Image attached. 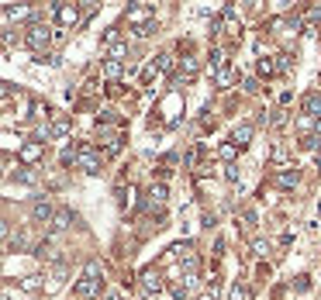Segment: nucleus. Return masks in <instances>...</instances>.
Segmentation results:
<instances>
[{
  "instance_id": "obj_19",
  "label": "nucleus",
  "mask_w": 321,
  "mask_h": 300,
  "mask_svg": "<svg viewBox=\"0 0 321 300\" xmlns=\"http://www.w3.org/2000/svg\"><path fill=\"white\" fill-rule=\"evenodd\" d=\"M63 280H66V266H56L52 276H49V283H45V294H56V290L63 287Z\"/></svg>"
},
{
  "instance_id": "obj_1",
  "label": "nucleus",
  "mask_w": 321,
  "mask_h": 300,
  "mask_svg": "<svg viewBox=\"0 0 321 300\" xmlns=\"http://www.w3.org/2000/svg\"><path fill=\"white\" fill-rule=\"evenodd\" d=\"M125 21H128L135 31H142V28L156 24V7H152V3H135V7L125 10Z\"/></svg>"
},
{
  "instance_id": "obj_9",
  "label": "nucleus",
  "mask_w": 321,
  "mask_h": 300,
  "mask_svg": "<svg viewBox=\"0 0 321 300\" xmlns=\"http://www.w3.org/2000/svg\"><path fill=\"white\" fill-rule=\"evenodd\" d=\"M166 197H169L166 183H152V186H149V197H145V207H149V211H156V207L166 204Z\"/></svg>"
},
{
  "instance_id": "obj_13",
  "label": "nucleus",
  "mask_w": 321,
  "mask_h": 300,
  "mask_svg": "<svg viewBox=\"0 0 321 300\" xmlns=\"http://www.w3.org/2000/svg\"><path fill=\"white\" fill-rule=\"evenodd\" d=\"M197 69H200V59H197V56H187V59L180 62V83H183V79H193Z\"/></svg>"
},
{
  "instance_id": "obj_28",
  "label": "nucleus",
  "mask_w": 321,
  "mask_h": 300,
  "mask_svg": "<svg viewBox=\"0 0 321 300\" xmlns=\"http://www.w3.org/2000/svg\"><path fill=\"white\" fill-rule=\"evenodd\" d=\"M31 118H49V107H45V104H38V100H35V107H31Z\"/></svg>"
},
{
  "instance_id": "obj_17",
  "label": "nucleus",
  "mask_w": 321,
  "mask_h": 300,
  "mask_svg": "<svg viewBox=\"0 0 321 300\" xmlns=\"http://www.w3.org/2000/svg\"><path fill=\"white\" fill-rule=\"evenodd\" d=\"M21 290H24V294H42V290H45V276H38V273H35V276H24V280H21Z\"/></svg>"
},
{
  "instance_id": "obj_38",
  "label": "nucleus",
  "mask_w": 321,
  "mask_h": 300,
  "mask_svg": "<svg viewBox=\"0 0 321 300\" xmlns=\"http://www.w3.org/2000/svg\"><path fill=\"white\" fill-rule=\"evenodd\" d=\"M315 135H318V138H321V121H318V131H315Z\"/></svg>"
},
{
  "instance_id": "obj_36",
  "label": "nucleus",
  "mask_w": 321,
  "mask_h": 300,
  "mask_svg": "<svg viewBox=\"0 0 321 300\" xmlns=\"http://www.w3.org/2000/svg\"><path fill=\"white\" fill-rule=\"evenodd\" d=\"M200 300H218V297L214 294H200Z\"/></svg>"
},
{
  "instance_id": "obj_26",
  "label": "nucleus",
  "mask_w": 321,
  "mask_h": 300,
  "mask_svg": "<svg viewBox=\"0 0 321 300\" xmlns=\"http://www.w3.org/2000/svg\"><path fill=\"white\" fill-rule=\"evenodd\" d=\"M318 142H321L318 135H308V138H301V149H308V152H315V149H318Z\"/></svg>"
},
{
  "instance_id": "obj_34",
  "label": "nucleus",
  "mask_w": 321,
  "mask_h": 300,
  "mask_svg": "<svg viewBox=\"0 0 321 300\" xmlns=\"http://www.w3.org/2000/svg\"><path fill=\"white\" fill-rule=\"evenodd\" d=\"M232 300H249V290H245V287H235V290H232Z\"/></svg>"
},
{
  "instance_id": "obj_23",
  "label": "nucleus",
  "mask_w": 321,
  "mask_h": 300,
  "mask_svg": "<svg viewBox=\"0 0 321 300\" xmlns=\"http://www.w3.org/2000/svg\"><path fill=\"white\" fill-rule=\"evenodd\" d=\"M104 76H107V79H118V76H121V62L107 59V62H104Z\"/></svg>"
},
{
  "instance_id": "obj_27",
  "label": "nucleus",
  "mask_w": 321,
  "mask_h": 300,
  "mask_svg": "<svg viewBox=\"0 0 321 300\" xmlns=\"http://www.w3.org/2000/svg\"><path fill=\"white\" fill-rule=\"evenodd\" d=\"M252 252H256V255H266V252H269V241L256 238V241H252Z\"/></svg>"
},
{
  "instance_id": "obj_14",
  "label": "nucleus",
  "mask_w": 321,
  "mask_h": 300,
  "mask_svg": "<svg viewBox=\"0 0 321 300\" xmlns=\"http://www.w3.org/2000/svg\"><path fill=\"white\" fill-rule=\"evenodd\" d=\"M256 73H259V76H276V73H280V62H276L273 56H259V62H256Z\"/></svg>"
},
{
  "instance_id": "obj_35",
  "label": "nucleus",
  "mask_w": 321,
  "mask_h": 300,
  "mask_svg": "<svg viewBox=\"0 0 321 300\" xmlns=\"http://www.w3.org/2000/svg\"><path fill=\"white\" fill-rule=\"evenodd\" d=\"M276 59H280V73H287V69H290V62H294L290 56H276Z\"/></svg>"
},
{
  "instance_id": "obj_2",
  "label": "nucleus",
  "mask_w": 321,
  "mask_h": 300,
  "mask_svg": "<svg viewBox=\"0 0 321 300\" xmlns=\"http://www.w3.org/2000/svg\"><path fill=\"white\" fill-rule=\"evenodd\" d=\"M52 42V31H49V24H28V31H24V45L35 52V56H42L45 52V45Z\"/></svg>"
},
{
  "instance_id": "obj_22",
  "label": "nucleus",
  "mask_w": 321,
  "mask_h": 300,
  "mask_svg": "<svg viewBox=\"0 0 321 300\" xmlns=\"http://www.w3.org/2000/svg\"><path fill=\"white\" fill-rule=\"evenodd\" d=\"M232 76H235V69H232V66H225L221 73H214V79H218V86H221V90H228V86H232Z\"/></svg>"
},
{
  "instance_id": "obj_4",
  "label": "nucleus",
  "mask_w": 321,
  "mask_h": 300,
  "mask_svg": "<svg viewBox=\"0 0 321 300\" xmlns=\"http://www.w3.org/2000/svg\"><path fill=\"white\" fill-rule=\"evenodd\" d=\"M56 21H59L63 28H76L83 21V10L76 3H59V7H56Z\"/></svg>"
},
{
  "instance_id": "obj_37",
  "label": "nucleus",
  "mask_w": 321,
  "mask_h": 300,
  "mask_svg": "<svg viewBox=\"0 0 321 300\" xmlns=\"http://www.w3.org/2000/svg\"><path fill=\"white\" fill-rule=\"evenodd\" d=\"M3 300H14V294H10V290H3Z\"/></svg>"
},
{
  "instance_id": "obj_29",
  "label": "nucleus",
  "mask_w": 321,
  "mask_h": 300,
  "mask_svg": "<svg viewBox=\"0 0 321 300\" xmlns=\"http://www.w3.org/2000/svg\"><path fill=\"white\" fill-rule=\"evenodd\" d=\"M225 180L228 183H239V166H225Z\"/></svg>"
},
{
  "instance_id": "obj_15",
  "label": "nucleus",
  "mask_w": 321,
  "mask_h": 300,
  "mask_svg": "<svg viewBox=\"0 0 321 300\" xmlns=\"http://www.w3.org/2000/svg\"><path fill=\"white\" fill-rule=\"evenodd\" d=\"M249 142H252V124H239V128L232 131V145H235V149H245Z\"/></svg>"
},
{
  "instance_id": "obj_10",
  "label": "nucleus",
  "mask_w": 321,
  "mask_h": 300,
  "mask_svg": "<svg viewBox=\"0 0 321 300\" xmlns=\"http://www.w3.org/2000/svg\"><path fill=\"white\" fill-rule=\"evenodd\" d=\"M28 14H31L28 3H3V24H10V21H24Z\"/></svg>"
},
{
  "instance_id": "obj_31",
  "label": "nucleus",
  "mask_w": 321,
  "mask_h": 300,
  "mask_svg": "<svg viewBox=\"0 0 321 300\" xmlns=\"http://www.w3.org/2000/svg\"><path fill=\"white\" fill-rule=\"evenodd\" d=\"M97 90H100L97 79H86V83H83V93H97Z\"/></svg>"
},
{
  "instance_id": "obj_3",
  "label": "nucleus",
  "mask_w": 321,
  "mask_h": 300,
  "mask_svg": "<svg viewBox=\"0 0 321 300\" xmlns=\"http://www.w3.org/2000/svg\"><path fill=\"white\" fill-rule=\"evenodd\" d=\"M76 166H80L83 173H100V166H104V159L97 155V149L93 145H80V155H76Z\"/></svg>"
},
{
  "instance_id": "obj_24",
  "label": "nucleus",
  "mask_w": 321,
  "mask_h": 300,
  "mask_svg": "<svg viewBox=\"0 0 321 300\" xmlns=\"http://www.w3.org/2000/svg\"><path fill=\"white\" fill-rule=\"evenodd\" d=\"M235 145H232V142H225V145H221V149H218V155H221V159H225V162H228V166H232V159H235Z\"/></svg>"
},
{
  "instance_id": "obj_16",
  "label": "nucleus",
  "mask_w": 321,
  "mask_h": 300,
  "mask_svg": "<svg viewBox=\"0 0 321 300\" xmlns=\"http://www.w3.org/2000/svg\"><path fill=\"white\" fill-rule=\"evenodd\" d=\"M49 138H69V121H66V118H52Z\"/></svg>"
},
{
  "instance_id": "obj_21",
  "label": "nucleus",
  "mask_w": 321,
  "mask_h": 300,
  "mask_svg": "<svg viewBox=\"0 0 321 300\" xmlns=\"http://www.w3.org/2000/svg\"><path fill=\"white\" fill-rule=\"evenodd\" d=\"M125 56H128V45L125 42H118V45L107 49V59H114V62H125Z\"/></svg>"
},
{
  "instance_id": "obj_7",
  "label": "nucleus",
  "mask_w": 321,
  "mask_h": 300,
  "mask_svg": "<svg viewBox=\"0 0 321 300\" xmlns=\"http://www.w3.org/2000/svg\"><path fill=\"white\" fill-rule=\"evenodd\" d=\"M97 294H100V280L97 276H83L80 283L73 287V297L76 300H93Z\"/></svg>"
},
{
  "instance_id": "obj_5",
  "label": "nucleus",
  "mask_w": 321,
  "mask_h": 300,
  "mask_svg": "<svg viewBox=\"0 0 321 300\" xmlns=\"http://www.w3.org/2000/svg\"><path fill=\"white\" fill-rule=\"evenodd\" d=\"M239 24H242L239 7H235V3H225V10H221V21H218V28H221L225 35H239Z\"/></svg>"
},
{
  "instance_id": "obj_25",
  "label": "nucleus",
  "mask_w": 321,
  "mask_h": 300,
  "mask_svg": "<svg viewBox=\"0 0 321 300\" xmlns=\"http://www.w3.org/2000/svg\"><path fill=\"white\" fill-rule=\"evenodd\" d=\"M159 73H173V56H169V52L159 56Z\"/></svg>"
},
{
  "instance_id": "obj_11",
  "label": "nucleus",
  "mask_w": 321,
  "mask_h": 300,
  "mask_svg": "<svg viewBox=\"0 0 321 300\" xmlns=\"http://www.w3.org/2000/svg\"><path fill=\"white\" fill-rule=\"evenodd\" d=\"M69 225H73V214L63 207V211H56V214H52V221H49V231H52V235H59V231H66Z\"/></svg>"
},
{
  "instance_id": "obj_20",
  "label": "nucleus",
  "mask_w": 321,
  "mask_h": 300,
  "mask_svg": "<svg viewBox=\"0 0 321 300\" xmlns=\"http://www.w3.org/2000/svg\"><path fill=\"white\" fill-rule=\"evenodd\" d=\"M304 111L321 121V93H308V97H304Z\"/></svg>"
},
{
  "instance_id": "obj_12",
  "label": "nucleus",
  "mask_w": 321,
  "mask_h": 300,
  "mask_svg": "<svg viewBox=\"0 0 321 300\" xmlns=\"http://www.w3.org/2000/svg\"><path fill=\"white\" fill-rule=\"evenodd\" d=\"M31 218H35V221H52V204H49L45 197H38V200L31 204Z\"/></svg>"
},
{
  "instance_id": "obj_33",
  "label": "nucleus",
  "mask_w": 321,
  "mask_h": 300,
  "mask_svg": "<svg viewBox=\"0 0 321 300\" xmlns=\"http://www.w3.org/2000/svg\"><path fill=\"white\" fill-rule=\"evenodd\" d=\"M297 290H301V294L311 290V276H297Z\"/></svg>"
},
{
  "instance_id": "obj_8",
  "label": "nucleus",
  "mask_w": 321,
  "mask_h": 300,
  "mask_svg": "<svg viewBox=\"0 0 321 300\" xmlns=\"http://www.w3.org/2000/svg\"><path fill=\"white\" fill-rule=\"evenodd\" d=\"M142 290L145 294H159L162 290V276L156 266H149V269H142Z\"/></svg>"
},
{
  "instance_id": "obj_30",
  "label": "nucleus",
  "mask_w": 321,
  "mask_h": 300,
  "mask_svg": "<svg viewBox=\"0 0 321 300\" xmlns=\"http://www.w3.org/2000/svg\"><path fill=\"white\" fill-rule=\"evenodd\" d=\"M283 155H287L283 145H273V152H269V159H273V162H283Z\"/></svg>"
},
{
  "instance_id": "obj_32",
  "label": "nucleus",
  "mask_w": 321,
  "mask_h": 300,
  "mask_svg": "<svg viewBox=\"0 0 321 300\" xmlns=\"http://www.w3.org/2000/svg\"><path fill=\"white\" fill-rule=\"evenodd\" d=\"M3 145H7V149H14V145H17V138H14V131H3ZM17 149H21V145H17Z\"/></svg>"
},
{
  "instance_id": "obj_18",
  "label": "nucleus",
  "mask_w": 321,
  "mask_h": 300,
  "mask_svg": "<svg viewBox=\"0 0 321 300\" xmlns=\"http://www.w3.org/2000/svg\"><path fill=\"white\" fill-rule=\"evenodd\" d=\"M276 183H280L283 190H290V186L297 183V169H294V166H283V169L276 173Z\"/></svg>"
},
{
  "instance_id": "obj_6",
  "label": "nucleus",
  "mask_w": 321,
  "mask_h": 300,
  "mask_svg": "<svg viewBox=\"0 0 321 300\" xmlns=\"http://www.w3.org/2000/svg\"><path fill=\"white\" fill-rule=\"evenodd\" d=\"M42 155H45V142H38V138H31V142H24V145L17 149V159L28 162V166H35Z\"/></svg>"
}]
</instances>
